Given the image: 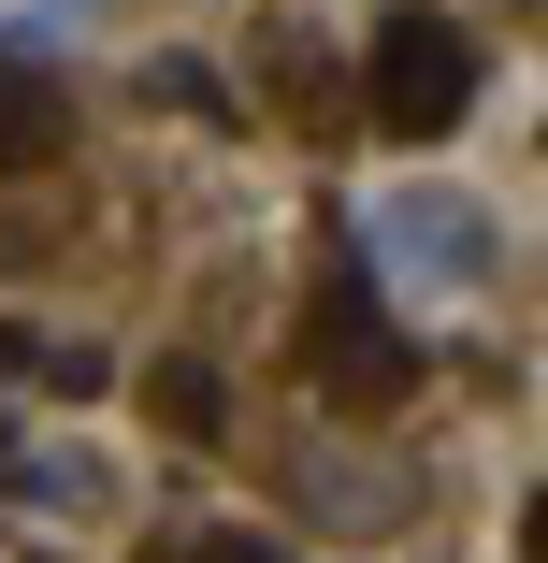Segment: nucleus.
Masks as SVG:
<instances>
[{
    "instance_id": "nucleus-5",
    "label": "nucleus",
    "mask_w": 548,
    "mask_h": 563,
    "mask_svg": "<svg viewBox=\"0 0 548 563\" xmlns=\"http://www.w3.org/2000/svg\"><path fill=\"white\" fill-rule=\"evenodd\" d=\"M188 563H303V549H275V534H202Z\"/></svg>"
},
{
    "instance_id": "nucleus-2",
    "label": "nucleus",
    "mask_w": 548,
    "mask_h": 563,
    "mask_svg": "<svg viewBox=\"0 0 548 563\" xmlns=\"http://www.w3.org/2000/svg\"><path fill=\"white\" fill-rule=\"evenodd\" d=\"M303 376H317V405L333 419H390L404 390H418V347H404V318L376 303V275L347 261V275H317V303H303V347H289Z\"/></svg>"
},
{
    "instance_id": "nucleus-1",
    "label": "nucleus",
    "mask_w": 548,
    "mask_h": 563,
    "mask_svg": "<svg viewBox=\"0 0 548 563\" xmlns=\"http://www.w3.org/2000/svg\"><path fill=\"white\" fill-rule=\"evenodd\" d=\"M361 73H376V131L390 145H448L477 117V30L433 15V0H390L376 44H361Z\"/></svg>"
},
{
    "instance_id": "nucleus-3",
    "label": "nucleus",
    "mask_w": 548,
    "mask_h": 563,
    "mask_svg": "<svg viewBox=\"0 0 548 563\" xmlns=\"http://www.w3.org/2000/svg\"><path fill=\"white\" fill-rule=\"evenodd\" d=\"M58 145H72V101H58L30 58H0V174H44Z\"/></svg>"
},
{
    "instance_id": "nucleus-4",
    "label": "nucleus",
    "mask_w": 548,
    "mask_h": 563,
    "mask_svg": "<svg viewBox=\"0 0 548 563\" xmlns=\"http://www.w3.org/2000/svg\"><path fill=\"white\" fill-rule=\"evenodd\" d=\"M145 405H159V433H188V448H216V433H232V390H216V362H145Z\"/></svg>"
},
{
    "instance_id": "nucleus-6",
    "label": "nucleus",
    "mask_w": 548,
    "mask_h": 563,
    "mask_svg": "<svg viewBox=\"0 0 548 563\" xmlns=\"http://www.w3.org/2000/svg\"><path fill=\"white\" fill-rule=\"evenodd\" d=\"M0 492H30V448H15V419H0Z\"/></svg>"
}]
</instances>
